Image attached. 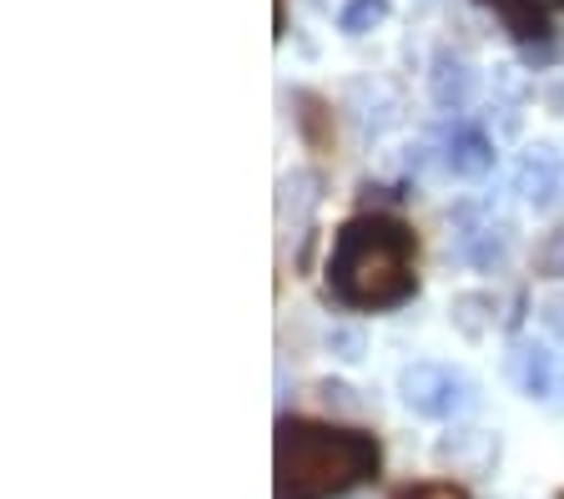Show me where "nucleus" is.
<instances>
[{"mask_svg": "<svg viewBox=\"0 0 564 499\" xmlns=\"http://www.w3.org/2000/svg\"><path fill=\"white\" fill-rule=\"evenodd\" d=\"M399 499H469L458 485H409L399 489Z\"/></svg>", "mask_w": 564, "mask_h": 499, "instance_id": "15", "label": "nucleus"}, {"mask_svg": "<svg viewBox=\"0 0 564 499\" xmlns=\"http://www.w3.org/2000/svg\"><path fill=\"white\" fill-rule=\"evenodd\" d=\"M474 86H479V72L458 51H434L429 61V96H434L444 111H458L474 101Z\"/></svg>", "mask_w": 564, "mask_h": 499, "instance_id": "6", "label": "nucleus"}, {"mask_svg": "<svg viewBox=\"0 0 564 499\" xmlns=\"http://www.w3.org/2000/svg\"><path fill=\"white\" fill-rule=\"evenodd\" d=\"M383 21H388V0H348L338 11L343 36H368V31H378Z\"/></svg>", "mask_w": 564, "mask_h": 499, "instance_id": "11", "label": "nucleus"}, {"mask_svg": "<svg viewBox=\"0 0 564 499\" xmlns=\"http://www.w3.org/2000/svg\"><path fill=\"white\" fill-rule=\"evenodd\" d=\"M484 11H494V21L505 25L514 41L534 46V41H550V15H544L540 0H479Z\"/></svg>", "mask_w": 564, "mask_h": 499, "instance_id": "8", "label": "nucleus"}, {"mask_svg": "<svg viewBox=\"0 0 564 499\" xmlns=\"http://www.w3.org/2000/svg\"><path fill=\"white\" fill-rule=\"evenodd\" d=\"M550 6H560V11H564V0H550Z\"/></svg>", "mask_w": 564, "mask_h": 499, "instance_id": "17", "label": "nucleus"}, {"mask_svg": "<svg viewBox=\"0 0 564 499\" xmlns=\"http://www.w3.org/2000/svg\"><path fill=\"white\" fill-rule=\"evenodd\" d=\"M534 273L540 278H564V223L550 227V232L534 242Z\"/></svg>", "mask_w": 564, "mask_h": 499, "instance_id": "12", "label": "nucleus"}, {"mask_svg": "<svg viewBox=\"0 0 564 499\" xmlns=\"http://www.w3.org/2000/svg\"><path fill=\"white\" fill-rule=\"evenodd\" d=\"M399 399L413 409L419 419H454L474 404V383L464 369L454 364H403L399 369Z\"/></svg>", "mask_w": 564, "mask_h": 499, "instance_id": "3", "label": "nucleus"}, {"mask_svg": "<svg viewBox=\"0 0 564 499\" xmlns=\"http://www.w3.org/2000/svg\"><path fill=\"white\" fill-rule=\"evenodd\" d=\"M317 399H323V404H333V409H358L352 389H348V383H338V379H323V383H317Z\"/></svg>", "mask_w": 564, "mask_h": 499, "instance_id": "14", "label": "nucleus"}, {"mask_svg": "<svg viewBox=\"0 0 564 499\" xmlns=\"http://www.w3.org/2000/svg\"><path fill=\"white\" fill-rule=\"evenodd\" d=\"M509 252V227H474L469 242H464V262H474V268H499Z\"/></svg>", "mask_w": 564, "mask_h": 499, "instance_id": "10", "label": "nucleus"}, {"mask_svg": "<svg viewBox=\"0 0 564 499\" xmlns=\"http://www.w3.org/2000/svg\"><path fill=\"white\" fill-rule=\"evenodd\" d=\"M509 379H514V389L524 393V399L550 404L554 383H560V364H554V354L544 344H514V354H509Z\"/></svg>", "mask_w": 564, "mask_h": 499, "instance_id": "5", "label": "nucleus"}, {"mask_svg": "<svg viewBox=\"0 0 564 499\" xmlns=\"http://www.w3.org/2000/svg\"><path fill=\"white\" fill-rule=\"evenodd\" d=\"M413 242L409 223L388 213H358L338 227L328 252V288L348 308H393L413 297Z\"/></svg>", "mask_w": 564, "mask_h": 499, "instance_id": "1", "label": "nucleus"}, {"mask_svg": "<svg viewBox=\"0 0 564 499\" xmlns=\"http://www.w3.org/2000/svg\"><path fill=\"white\" fill-rule=\"evenodd\" d=\"M448 318H454V328L464 333V338H484V333L494 328V297L489 293H458L454 303H448Z\"/></svg>", "mask_w": 564, "mask_h": 499, "instance_id": "9", "label": "nucleus"}, {"mask_svg": "<svg viewBox=\"0 0 564 499\" xmlns=\"http://www.w3.org/2000/svg\"><path fill=\"white\" fill-rule=\"evenodd\" d=\"M378 475V440L364 429L278 419V499H338Z\"/></svg>", "mask_w": 564, "mask_h": 499, "instance_id": "2", "label": "nucleus"}, {"mask_svg": "<svg viewBox=\"0 0 564 499\" xmlns=\"http://www.w3.org/2000/svg\"><path fill=\"white\" fill-rule=\"evenodd\" d=\"M494 142L484 137L479 127H454L448 131V142H444V162H448V172L454 177H464V182H479V177H489L494 172Z\"/></svg>", "mask_w": 564, "mask_h": 499, "instance_id": "7", "label": "nucleus"}, {"mask_svg": "<svg viewBox=\"0 0 564 499\" xmlns=\"http://www.w3.org/2000/svg\"><path fill=\"white\" fill-rule=\"evenodd\" d=\"M423 6H429V0H423Z\"/></svg>", "mask_w": 564, "mask_h": 499, "instance_id": "18", "label": "nucleus"}, {"mask_svg": "<svg viewBox=\"0 0 564 499\" xmlns=\"http://www.w3.org/2000/svg\"><path fill=\"white\" fill-rule=\"evenodd\" d=\"M328 354L333 358H343V364H358V358L368 354V333L364 328H348V323H338V328H328Z\"/></svg>", "mask_w": 564, "mask_h": 499, "instance_id": "13", "label": "nucleus"}, {"mask_svg": "<svg viewBox=\"0 0 564 499\" xmlns=\"http://www.w3.org/2000/svg\"><path fill=\"white\" fill-rule=\"evenodd\" d=\"M540 318H544V328H550L554 338H560V344H564V293L544 303V313H540Z\"/></svg>", "mask_w": 564, "mask_h": 499, "instance_id": "16", "label": "nucleus"}, {"mask_svg": "<svg viewBox=\"0 0 564 499\" xmlns=\"http://www.w3.org/2000/svg\"><path fill=\"white\" fill-rule=\"evenodd\" d=\"M560 187H564V156L554 147H529L524 162L514 166V192L529 207L544 213V207L560 203Z\"/></svg>", "mask_w": 564, "mask_h": 499, "instance_id": "4", "label": "nucleus"}]
</instances>
